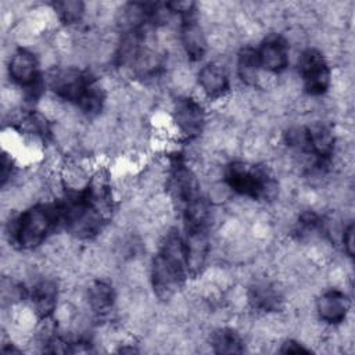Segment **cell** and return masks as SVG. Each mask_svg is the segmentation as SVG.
Returning <instances> with one entry per match:
<instances>
[{
    "mask_svg": "<svg viewBox=\"0 0 355 355\" xmlns=\"http://www.w3.org/2000/svg\"><path fill=\"white\" fill-rule=\"evenodd\" d=\"M57 207L62 227L79 239H92L111 216V189L104 178H96L85 189L65 194Z\"/></svg>",
    "mask_w": 355,
    "mask_h": 355,
    "instance_id": "6da1fadb",
    "label": "cell"
},
{
    "mask_svg": "<svg viewBox=\"0 0 355 355\" xmlns=\"http://www.w3.org/2000/svg\"><path fill=\"white\" fill-rule=\"evenodd\" d=\"M187 272L184 239L171 230L164 239L151 265V282L159 300H169L184 283Z\"/></svg>",
    "mask_w": 355,
    "mask_h": 355,
    "instance_id": "7a4b0ae2",
    "label": "cell"
},
{
    "mask_svg": "<svg viewBox=\"0 0 355 355\" xmlns=\"http://www.w3.org/2000/svg\"><path fill=\"white\" fill-rule=\"evenodd\" d=\"M50 89L61 98L73 103L85 114H98L104 104V92L87 71L78 68H58L49 75Z\"/></svg>",
    "mask_w": 355,
    "mask_h": 355,
    "instance_id": "3957f363",
    "label": "cell"
},
{
    "mask_svg": "<svg viewBox=\"0 0 355 355\" xmlns=\"http://www.w3.org/2000/svg\"><path fill=\"white\" fill-rule=\"evenodd\" d=\"M58 227H61V218L57 202L36 204L10 223V241L21 250H32Z\"/></svg>",
    "mask_w": 355,
    "mask_h": 355,
    "instance_id": "277c9868",
    "label": "cell"
},
{
    "mask_svg": "<svg viewBox=\"0 0 355 355\" xmlns=\"http://www.w3.org/2000/svg\"><path fill=\"white\" fill-rule=\"evenodd\" d=\"M225 182L234 193L252 200L272 198L277 190L266 171L241 161H234L226 166Z\"/></svg>",
    "mask_w": 355,
    "mask_h": 355,
    "instance_id": "5b68a950",
    "label": "cell"
},
{
    "mask_svg": "<svg viewBox=\"0 0 355 355\" xmlns=\"http://www.w3.org/2000/svg\"><path fill=\"white\" fill-rule=\"evenodd\" d=\"M304 89L311 96H322L330 87L331 72L324 55L316 49H306L298 60Z\"/></svg>",
    "mask_w": 355,
    "mask_h": 355,
    "instance_id": "8992f818",
    "label": "cell"
},
{
    "mask_svg": "<svg viewBox=\"0 0 355 355\" xmlns=\"http://www.w3.org/2000/svg\"><path fill=\"white\" fill-rule=\"evenodd\" d=\"M168 189L172 197L182 207L201 196L200 186L194 173L190 168L186 166V164L180 158H175L171 164Z\"/></svg>",
    "mask_w": 355,
    "mask_h": 355,
    "instance_id": "52a82bcc",
    "label": "cell"
},
{
    "mask_svg": "<svg viewBox=\"0 0 355 355\" xmlns=\"http://www.w3.org/2000/svg\"><path fill=\"white\" fill-rule=\"evenodd\" d=\"M173 121L184 136L193 139L200 136L204 129L205 112L197 100L179 97L173 105Z\"/></svg>",
    "mask_w": 355,
    "mask_h": 355,
    "instance_id": "ba28073f",
    "label": "cell"
},
{
    "mask_svg": "<svg viewBox=\"0 0 355 355\" xmlns=\"http://www.w3.org/2000/svg\"><path fill=\"white\" fill-rule=\"evenodd\" d=\"M261 68L273 73H280L288 65V44L286 39L277 33L266 36L257 49Z\"/></svg>",
    "mask_w": 355,
    "mask_h": 355,
    "instance_id": "9c48e42d",
    "label": "cell"
},
{
    "mask_svg": "<svg viewBox=\"0 0 355 355\" xmlns=\"http://www.w3.org/2000/svg\"><path fill=\"white\" fill-rule=\"evenodd\" d=\"M10 78L19 86L31 87L40 80L39 64L33 53L26 49L17 50L8 64Z\"/></svg>",
    "mask_w": 355,
    "mask_h": 355,
    "instance_id": "30bf717a",
    "label": "cell"
},
{
    "mask_svg": "<svg viewBox=\"0 0 355 355\" xmlns=\"http://www.w3.org/2000/svg\"><path fill=\"white\" fill-rule=\"evenodd\" d=\"M349 306L351 301L348 295L340 290H329L323 293L316 302L320 319L330 324L341 323L347 318Z\"/></svg>",
    "mask_w": 355,
    "mask_h": 355,
    "instance_id": "8fae6325",
    "label": "cell"
},
{
    "mask_svg": "<svg viewBox=\"0 0 355 355\" xmlns=\"http://www.w3.org/2000/svg\"><path fill=\"white\" fill-rule=\"evenodd\" d=\"M180 37L186 54L191 61H198L204 57L207 51V40L202 28L197 21L196 12L182 17Z\"/></svg>",
    "mask_w": 355,
    "mask_h": 355,
    "instance_id": "7c38bea8",
    "label": "cell"
},
{
    "mask_svg": "<svg viewBox=\"0 0 355 355\" xmlns=\"http://www.w3.org/2000/svg\"><path fill=\"white\" fill-rule=\"evenodd\" d=\"M184 247H186V262H187V272L190 276L196 277L201 273L209 244H208V234L207 230H189L186 232Z\"/></svg>",
    "mask_w": 355,
    "mask_h": 355,
    "instance_id": "4fadbf2b",
    "label": "cell"
},
{
    "mask_svg": "<svg viewBox=\"0 0 355 355\" xmlns=\"http://www.w3.org/2000/svg\"><path fill=\"white\" fill-rule=\"evenodd\" d=\"M198 83L209 98H220L229 92V76L219 62H208L198 72Z\"/></svg>",
    "mask_w": 355,
    "mask_h": 355,
    "instance_id": "5bb4252c",
    "label": "cell"
},
{
    "mask_svg": "<svg viewBox=\"0 0 355 355\" xmlns=\"http://www.w3.org/2000/svg\"><path fill=\"white\" fill-rule=\"evenodd\" d=\"M250 305L261 312H277L283 306V295L269 282H257L248 288Z\"/></svg>",
    "mask_w": 355,
    "mask_h": 355,
    "instance_id": "9a60e30c",
    "label": "cell"
},
{
    "mask_svg": "<svg viewBox=\"0 0 355 355\" xmlns=\"http://www.w3.org/2000/svg\"><path fill=\"white\" fill-rule=\"evenodd\" d=\"M309 154L315 155L318 161L326 162L334 150V135L331 129L322 122L313 123L306 128Z\"/></svg>",
    "mask_w": 355,
    "mask_h": 355,
    "instance_id": "2e32d148",
    "label": "cell"
},
{
    "mask_svg": "<svg viewBox=\"0 0 355 355\" xmlns=\"http://www.w3.org/2000/svg\"><path fill=\"white\" fill-rule=\"evenodd\" d=\"M58 290L57 284L53 280H40L37 282L31 291V302L33 311L40 319H47L57 306Z\"/></svg>",
    "mask_w": 355,
    "mask_h": 355,
    "instance_id": "e0dca14e",
    "label": "cell"
},
{
    "mask_svg": "<svg viewBox=\"0 0 355 355\" xmlns=\"http://www.w3.org/2000/svg\"><path fill=\"white\" fill-rule=\"evenodd\" d=\"M87 298H89L90 308L96 313L103 315V313H107L112 308L114 301H115V293H114V288L111 284L97 280L89 287Z\"/></svg>",
    "mask_w": 355,
    "mask_h": 355,
    "instance_id": "ac0fdd59",
    "label": "cell"
},
{
    "mask_svg": "<svg viewBox=\"0 0 355 355\" xmlns=\"http://www.w3.org/2000/svg\"><path fill=\"white\" fill-rule=\"evenodd\" d=\"M211 345L216 354H241L244 343L240 334L229 327H222L211 336Z\"/></svg>",
    "mask_w": 355,
    "mask_h": 355,
    "instance_id": "d6986e66",
    "label": "cell"
},
{
    "mask_svg": "<svg viewBox=\"0 0 355 355\" xmlns=\"http://www.w3.org/2000/svg\"><path fill=\"white\" fill-rule=\"evenodd\" d=\"M259 68L261 65H259L257 49L254 47L241 49L237 57V73L240 79L248 86L255 85L258 80Z\"/></svg>",
    "mask_w": 355,
    "mask_h": 355,
    "instance_id": "ffe728a7",
    "label": "cell"
},
{
    "mask_svg": "<svg viewBox=\"0 0 355 355\" xmlns=\"http://www.w3.org/2000/svg\"><path fill=\"white\" fill-rule=\"evenodd\" d=\"M53 8L60 18V21L65 25L76 24L82 19L85 12V4L79 0H62L53 3Z\"/></svg>",
    "mask_w": 355,
    "mask_h": 355,
    "instance_id": "44dd1931",
    "label": "cell"
},
{
    "mask_svg": "<svg viewBox=\"0 0 355 355\" xmlns=\"http://www.w3.org/2000/svg\"><path fill=\"white\" fill-rule=\"evenodd\" d=\"M322 227V220L319 218V215H316L315 212H304L297 223V233L300 236H308L313 232H318Z\"/></svg>",
    "mask_w": 355,
    "mask_h": 355,
    "instance_id": "7402d4cb",
    "label": "cell"
},
{
    "mask_svg": "<svg viewBox=\"0 0 355 355\" xmlns=\"http://www.w3.org/2000/svg\"><path fill=\"white\" fill-rule=\"evenodd\" d=\"M286 141L290 147H294L300 151H304V153L309 154L306 128H293V129L287 130Z\"/></svg>",
    "mask_w": 355,
    "mask_h": 355,
    "instance_id": "603a6c76",
    "label": "cell"
},
{
    "mask_svg": "<svg viewBox=\"0 0 355 355\" xmlns=\"http://www.w3.org/2000/svg\"><path fill=\"white\" fill-rule=\"evenodd\" d=\"M164 7L169 10V12H178L180 17L196 12V3L193 1H171L164 4Z\"/></svg>",
    "mask_w": 355,
    "mask_h": 355,
    "instance_id": "cb8c5ba5",
    "label": "cell"
},
{
    "mask_svg": "<svg viewBox=\"0 0 355 355\" xmlns=\"http://www.w3.org/2000/svg\"><path fill=\"white\" fill-rule=\"evenodd\" d=\"M343 244H344V250L349 257H354V223L351 222L343 233Z\"/></svg>",
    "mask_w": 355,
    "mask_h": 355,
    "instance_id": "d4e9b609",
    "label": "cell"
},
{
    "mask_svg": "<svg viewBox=\"0 0 355 355\" xmlns=\"http://www.w3.org/2000/svg\"><path fill=\"white\" fill-rule=\"evenodd\" d=\"M279 351L282 354H309L311 352L308 348H305L302 344H300L294 340H287Z\"/></svg>",
    "mask_w": 355,
    "mask_h": 355,
    "instance_id": "484cf974",
    "label": "cell"
},
{
    "mask_svg": "<svg viewBox=\"0 0 355 355\" xmlns=\"http://www.w3.org/2000/svg\"><path fill=\"white\" fill-rule=\"evenodd\" d=\"M12 173V161L11 158L4 153L1 155V184L4 186L6 182L10 179Z\"/></svg>",
    "mask_w": 355,
    "mask_h": 355,
    "instance_id": "4316f807",
    "label": "cell"
}]
</instances>
